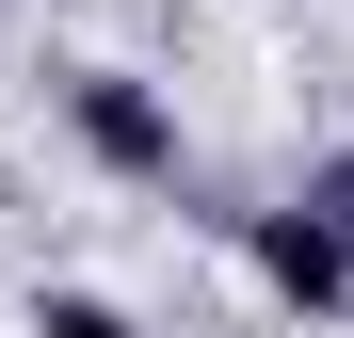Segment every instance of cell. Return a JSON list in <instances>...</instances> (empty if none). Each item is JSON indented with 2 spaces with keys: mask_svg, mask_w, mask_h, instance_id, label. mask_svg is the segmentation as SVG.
<instances>
[{
  "mask_svg": "<svg viewBox=\"0 0 354 338\" xmlns=\"http://www.w3.org/2000/svg\"><path fill=\"white\" fill-rule=\"evenodd\" d=\"M65 145L97 161V178H129V194H177V178H194L177 97H161V81H129V65H65Z\"/></svg>",
  "mask_w": 354,
  "mask_h": 338,
  "instance_id": "1",
  "label": "cell"
},
{
  "mask_svg": "<svg viewBox=\"0 0 354 338\" xmlns=\"http://www.w3.org/2000/svg\"><path fill=\"white\" fill-rule=\"evenodd\" d=\"M32 338H145L113 290H32Z\"/></svg>",
  "mask_w": 354,
  "mask_h": 338,
  "instance_id": "4",
  "label": "cell"
},
{
  "mask_svg": "<svg viewBox=\"0 0 354 338\" xmlns=\"http://www.w3.org/2000/svg\"><path fill=\"white\" fill-rule=\"evenodd\" d=\"M290 209H306V225H322V242L354 258V145H322V161H306V178H290Z\"/></svg>",
  "mask_w": 354,
  "mask_h": 338,
  "instance_id": "3",
  "label": "cell"
},
{
  "mask_svg": "<svg viewBox=\"0 0 354 338\" xmlns=\"http://www.w3.org/2000/svg\"><path fill=\"white\" fill-rule=\"evenodd\" d=\"M242 258H258V290H274V306H306V322H338V306H354V258H338L290 194H274V209H242Z\"/></svg>",
  "mask_w": 354,
  "mask_h": 338,
  "instance_id": "2",
  "label": "cell"
}]
</instances>
